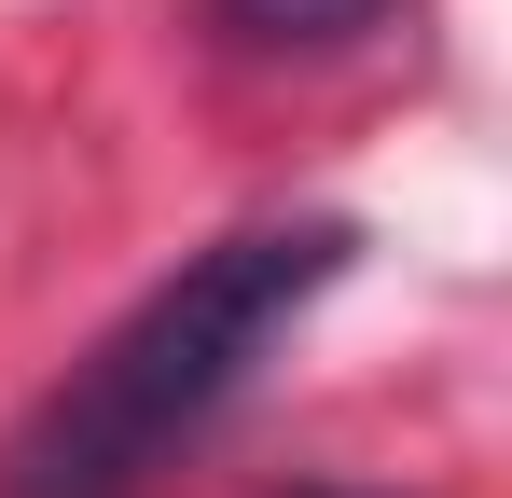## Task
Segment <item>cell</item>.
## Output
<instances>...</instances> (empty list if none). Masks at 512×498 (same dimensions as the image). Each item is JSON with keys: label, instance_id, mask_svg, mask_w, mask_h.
Wrapping results in <instances>:
<instances>
[{"label": "cell", "instance_id": "3", "mask_svg": "<svg viewBox=\"0 0 512 498\" xmlns=\"http://www.w3.org/2000/svg\"><path fill=\"white\" fill-rule=\"evenodd\" d=\"M305 498H346V485H305Z\"/></svg>", "mask_w": 512, "mask_h": 498}, {"label": "cell", "instance_id": "2", "mask_svg": "<svg viewBox=\"0 0 512 498\" xmlns=\"http://www.w3.org/2000/svg\"><path fill=\"white\" fill-rule=\"evenodd\" d=\"M236 42H263V56H319V42H360L388 0H208Z\"/></svg>", "mask_w": 512, "mask_h": 498}, {"label": "cell", "instance_id": "1", "mask_svg": "<svg viewBox=\"0 0 512 498\" xmlns=\"http://www.w3.org/2000/svg\"><path fill=\"white\" fill-rule=\"evenodd\" d=\"M346 249H360L346 222H250V236L194 249L167 291H139L42 388V415L0 443V498H139L263 374V346L346 277Z\"/></svg>", "mask_w": 512, "mask_h": 498}]
</instances>
